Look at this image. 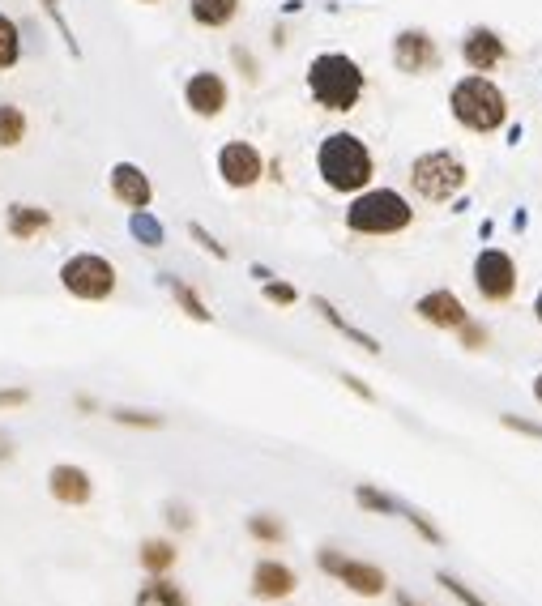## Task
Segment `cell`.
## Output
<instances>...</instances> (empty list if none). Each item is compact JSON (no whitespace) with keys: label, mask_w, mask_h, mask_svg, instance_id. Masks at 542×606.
Segmentation results:
<instances>
[{"label":"cell","mask_w":542,"mask_h":606,"mask_svg":"<svg viewBox=\"0 0 542 606\" xmlns=\"http://www.w3.org/2000/svg\"><path fill=\"white\" fill-rule=\"evenodd\" d=\"M316 171L333 193H363L372 184V150L355 133H329L316 150Z\"/></svg>","instance_id":"cell-1"},{"label":"cell","mask_w":542,"mask_h":606,"mask_svg":"<svg viewBox=\"0 0 542 606\" xmlns=\"http://www.w3.org/2000/svg\"><path fill=\"white\" fill-rule=\"evenodd\" d=\"M410 218L414 210L402 193H393V188H363L346 210V227L355 235H397L410 227Z\"/></svg>","instance_id":"cell-2"},{"label":"cell","mask_w":542,"mask_h":606,"mask_svg":"<svg viewBox=\"0 0 542 606\" xmlns=\"http://www.w3.org/2000/svg\"><path fill=\"white\" fill-rule=\"evenodd\" d=\"M308 90H312V99L321 103L325 111H350L359 103V94H363V73H359V65L350 56L325 52V56L312 60Z\"/></svg>","instance_id":"cell-3"},{"label":"cell","mask_w":542,"mask_h":606,"mask_svg":"<svg viewBox=\"0 0 542 606\" xmlns=\"http://www.w3.org/2000/svg\"><path fill=\"white\" fill-rule=\"evenodd\" d=\"M449 107H453V120L466 124L474 133H496L508 116L500 86H491L487 77H461L449 94Z\"/></svg>","instance_id":"cell-4"},{"label":"cell","mask_w":542,"mask_h":606,"mask_svg":"<svg viewBox=\"0 0 542 606\" xmlns=\"http://www.w3.org/2000/svg\"><path fill=\"white\" fill-rule=\"evenodd\" d=\"M410 184L423 201H449L453 193L466 188V163L449 150H432V154H419L410 167Z\"/></svg>","instance_id":"cell-5"},{"label":"cell","mask_w":542,"mask_h":606,"mask_svg":"<svg viewBox=\"0 0 542 606\" xmlns=\"http://www.w3.org/2000/svg\"><path fill=\"white\" fill-rule=\"evenodd\" d=\"M60 286L73 295V299H86V303H99L116 291V265L99 252H77L60 265Z\"/></svg>","instance_id":"cell-6"},{"label":"cell","mask_w":542,"mask_h":606,"mask_svg":"<svg viewBox=\"0 0 542 606\" xmlns=\"http://www.w3.org/2000/svg\"><path fill=\"white\" fill-rule=\"evenodd\" d=\"M316 568L329 572L338 585H346L350 594H363V598H380L389 589V577L380 572L376 564H363V560H350L342 551H316Z\"/></svg>","instance_id":"cell-7"},{"label":"cell","mask_w":542,"mask_h":606,"mask_svg":"<svg viewBox=\"0 0 542 606\" xmlns=\"http://www.w3.org/2000/svg\"><path fill=\"white\" fill-rule=\"evenodd\" d=\"M474 286L487 303H508L517 295V265L504 248H487L474 261Z\"/></svg>","instance_id":"cell-8"},{"label":"cell","mask_w":542,"mask_h":606,"mask_svg":"<svg viewBox=\"0 0 542 606\" xmlns=\"http://www.w3.org/2000/svg\"><path fill=\"white\" fill-rule=\"evenodd\" d=\"M355 500H359V508H368V513H385V517H402V521H410L414 530H419V538L436 542V547L444 542V534L436 530L432 521H427V517H419V513H414L410 504H402V500L385 496V491H380V487H368V483H363V487H355Z\"/></svg>","instance_id":"cell-9"},{"label":"cell","mask_w":542,"mask_h":606,"mask_svg":"<svg viewBox=\"0 0 542 606\" xmlns=\"http://www.w3.org/2000/svg\"><path fill=\"white\" fill-rule=\"evenodd\" d=\"M261 171H265V163H261V154L252 150L248 141H227V146L218 150V175L231 188H252L261 180Z\"/></svg>","instance_id":"cell-10"},{"label":"cell","mask_w":542,"mask_h":606,"mask_svg":"<svg viewBox=\"0 0 542 606\" xmlns=\"http://www.w3.org/2000/svg\"><path fill=\"white\" fill-rule=\"evenodd\" d=\"M393 60L402 73H427L440 65V47L432 35H423V30H402V35L393 39Z\"/></svg>","instance_id":"cell-11"},{"label":"cell","mask_w":542,"mask_h":606,"mask_svg":"<svg viewBox=\"0 0 542 606\" xmlns=\"http://www.w3.org/2000/svg\"><path fill=\"white\" fill-rule=\"evenodd\" d=\"M111 197H116L120 205H129V210H150L154 184L137 163H116L111 167Z\"/></svg>","instance_id":"cell-12"},{"label":"cell","mask_w":542,"mask_h":606,"mask_svg":"<svg viewBox=\"0 0 542 606\" xmlns=\"http://www.w3.org/2000/svg\"><path fill=\"white\" fill-rule=\"evenodd\" d=\"M414 312H419V321L436 325V329H461V325L470 321L466 303H461L453 291H432V295H423L419 303H414Z\"/></svg>","instance_id":"cell-13"},{"label":"cell","mask_w":542,"mask_h":606,"mask_svg":"<svg viewBox=\"0 0 542 606\" xmlns=\"http://www.w3.org/2000/svg\"><path fill=\"white\" fill-rule=\"evenodd\" d=\"M47 491H52V500H60V504L82 508L94 496V483H90V474L82 466H52V474H47Z\"/></svg>","instance_id":"cell-14"},{"label":"cell","mask_w":542,"mask_h":606,"mask_svg":"<svg viewBox=\"0 0 542 606\" xmlns=\"http://www.w3.org/2000/svg\"><path fill=\"white\" fill-rule=\"evenodd\" d=\"M184 103L197 111V116H218L227 107V82L218 73H193L184 86Z\"/></svg>","instance_id":"cell-15"},{"label":"cell","mask_w":542,"mask_h":606,"mask_svg":"<svg viewBox=\"0 0 542 606\" xmlns=\"http://www.w3.org/2000/svg\"><path fill=\"white\" fill-rule=\"evenodd\" d=\"M461 56H466L470 69L487 73V69H496L504 60V39L496 35V30H487V26H474L470 35L461 39Z\"/></svg>","instance_id":"cell-16"},{"label":"cell","mask_w":542,"mask_h":606,"mask_svg":"<svg viewBox=\"0 0 542 606\" xmlns=\"http://www.w3.org/2000/svg\"><path fill=\"white\" fill-rule=\"evenodd\" d=\"M295 585H299L295 568H286L278 560H257V568H252V594H257V598H274V602L291 598Z\"/></svg>","instance_id":"cell-17"},{"label":"cell","mask_w":542,"mask_h":606,"mask_svg":"<svg viewBox=\"0 0 542 606\" xmlns=\"http://www.w3.org/2000/svg\"><path fill=\"white\" fill-rule=\"evenodd\" d=\"M5 227H9V235L13 239H35V235H43L47 227H52V214L43 210V205H9V218H5Z\"/></svg>","instance_id":"cell-18"},{"label":"cell","mask_w":542,"mask_h":606,"mask_svg":"<svg viewBox=\"0 0 542 606\" xmlns=\"http://www.w3.org/2000/svg\"><path fill=\"white\" fill-rule=\"evenodd\" d=\"M312 303H316V312H321V316H325V321H329L333 329H338V333H342V338H350V342H355V346H363V350H368V355H380V342L372 338V333H363L359 325H350V321H346V316H342L338 308H333V303H329V299H312Z\"/></svg>","instance_id":"cell-19"},{"label":"cell","mask_w":542,"mask_h":606,"mask_svg":"<svg viewBox=\"0 0 542 606\" xmlns=\"http://www.w3.org/2000/svg\"><path fill=\"white\" fill-rule=\"evenodd\" d=\"M175 542H167V538H146L141 542V568L150 572V577H167V572L175 568Z\"/></svg>","instance_id":"cell-20"},{"label":"cell","mask_w":542,"mask_h":606,"mask_svg":"<svg viewBox=\"0 0 542 606\" xmlns=\"http://www.w3.org/2000/svg\"><path fill=\"white\" fill-rule=\"evenodd\" d=\"M163 282H167V291L175 295V303H180V308H184L188 316H193V321H201V325H210V321H214V312L205 308V299H201L188 282H180L175 274H163Z\"/></svg>","instance_id":"cell-21"},{"label":"cell","mask_w":542,"mask_h":606,"mask_svg":"<svg viewBox=\"0 0 542 606\" xmlns=\"http://www.w3.org/2000/svg\"><path fill=\"white\" fill-rule=\"evenodd\" d=\"M137 606H188L184 589L167 577H150V585L137 594Z\"/></svg>","instance_id":"cell-22"},{"label":"cell","mask_w":542,"mask_h":606,"mask_svg":"<svg viewBox=\"0 0 542 606\" xmlns=\"http://www.w3.org/2000/svg\"><path fill=\"white\" fill-rule=\"evenodd\" d=\"M188 9H193V22L201 26H227L239 13V0H188Z\"/></svg>","instance_id":"cell-23"},{"label":"cell","mask_w":542,"mask_h":606,"mask_svg":"<svg viewBox=\"0 0 542 606\" xmlns=\"http://www.w3.org/2000/svg\"><path fill=\"white\" fill-rule=\"evenodd\" d=\"M26 141V111L13 103H0V150H13Z\"/></svg>","instance_id":"cell-24"},{"label":"cell","mask_w":542,"mask_h":606,"mask_svg":"<svg viewBox=\"0 0 542 606\" xmlns=\"http://www.w3.org/2000/svg\"><path fill=\"white\" fill-rule=\"evenodd\" d=\"M18 56H22V35H18V22L0 13V73L18 65Z\"/></svg>","instance_id":"cell-25"},{"label":"cell","mask_w":542,"mask_h":606,"mask_svg":"<svg viewBox=\"0 0 542 606\" xmlns=\"http://www.w3.org/2000/svg\"><path fill=\"white\" fill-rule=\"evenodd\" d=\"M129 231L141 239V244H146V248H158V244H163V222H158L150 210H133V218H129Z\"/></svg>","instance_id":"cell-26"},{"label":"cell","mask_w":542,"mask_h":606,"mask_svg":"<svg viewBox=\"0 0 542 606\" xmlns=\"http://www.w3.org/2000/svg\"><path fill=\"white\" fill-rule=\"evenodd\" d=\"M111 419H116L120 427H141V432H158L163 427V414H150V410H111Z\"/></svg>","instance_id":"cell-27"},{"label":"cell","mask_w":542,"mask_h":606,"mask_svg":"<svg viewBox=\"0 0 542 606\" xmlns=\"http://www.w3.org/2000/svg\"><path fill=\"white\" fill-rule=\"evenodd\" d=\"M39 5H43L47 18L56 22V30H60V39H65L69 52H73V56H82V47H77V39H73V26L65 22V9H60V0H39Z\"/></svg>","instance_id":"cell-28"},{"label":"cell","mask_w":542,"mask_h":606,"mask_svg":"<svg viewBox=\"0 0 542 606\" xmlns=\"http://www.w3.org/2000/svg\"><path fill=\"white\" fill-rule=\"evenodd\" d=\"M248 534L261 538V542H282V538H286V530H282L278 517H252V521H248Z\"/></svg>","instance_id":"cell-29"},{"label":"cell","mask_w":542,"mask_h":606,"mask_svg":"<svg viewBox=\"0 0 542 606\" xmlns=\"http://www.w3.org/2000/svg\"><path fill=\"white\" fill-rule=\"evenodd\" d=\"M188 235H193V239H197V244H201L205 252H210V257H218V261H222V257H227V248H222V244H218V239H214L210 231H205V227H201V222H193V227H188Z\"/></svg>","instance_id":"cell-30"},{"label":"cell","mask_w":542,"mask_h":606,"mask_svg":"<svg viewBox=\"0 0 542 606\" xmlns=\"http://www.w3.org/2000/svg\"><path fill=\"white\" fill-rule=\"evenodd\" d=\"M265 299H269V303H282V308H286V303H295V286L269 278V282H265Z\"/></svg>","instance_id":"cell-31"},{"label":"cell","mask_w":542,"mask_h":606,"mask_svg":"<svg viewBox=\"0 0 542 606\" xmlns=\"http://www.w3.org/2000/svg\"><path fill=\"white\" fill-rule=\"evenodd\" d=\"M30 402V393L26 389H0V410H18Z\"/></svg>","instance_id":"cell-32"},{"label":"cell","mask_w":542,"mask_h":606,"mask_svg":"<svg viewBox=\"0 0 542 606\" xmlns=\"http://www.w3.org/2000/svg\"><path fill=\"white\" fill-rule=\"evenodd\" d=\"M167 521L175 525V530H188V525H193V513H188L184 504H167Z\"/></svg>","instance_id":"cell-33"},{"label":"cell","mask_w":542,"mask_h":606,"mask_svg":"<svg viewBox=\"0 0 542 606\" xmlns=\"http://www.w3.org/2000/svg\"><path fill=\"white\" fill-rule=\"evenodd\" d=\"M504 427H513V432H521V436H534V440H542V427H538V423L513 419V414H504Z\"/></svg>","instance_id":"cell-34"},{"label":"cell","mask_w":542,"mask_h":606,"mask_svg":"<svg viewBox=\"0 0 542 606\" xmlns=\"http://www.w3.org/2000/svg\"><path fill=\"white\" fill-rule=\"evenodd\" d=\"M461 342H466L470 350H478V346H483V342H487V333H483V329H478L474 321H466V325H461Z\"/></svg>","instance_id":"cell-35"},{"label":"cell","mask_w":542,"mask_h":606,"mask_svg":"<svg viewBox=\"0 0 542 606\" xmlns=\"http://www.w3.org/2000/svg\"><path fill=\"white\" fill-rule=\"evenodd\" d=\"M13 457V440L5 436V432H0V461H9Z\"/></svg>","instance_id":"cell-36"},{"label":"cell","mask_w":542,"mask_h":606,"mask_svg":"<svg viewBox=\"0 0 542 606\" xmlns=\"http://www.w3.org/2000/svg\"><path fill=\"white\" fill-rule=\"evenodd\" d=\"M397 606H419V602H414V598L406 594V589H397Z\"/></svg>","instance_id":"cell-37"},{"label":"cell","mask_w":542,"mask_h":606,"mask_svg":"<svg viewBox=\"0 0 542 606\" xmlns=\"http://www.w3.org/2000/svg\"><path fill=\"white\" fill-rule=\"evenodd\" d=\"M534 397H538V402H542V376H534Z\"/></svg>","instance_id":"cell-38"},{"label":"cell","mask_w":542,"mask_h":606,"mask_svg":"<svg viewBox=\"0 0 542 606\" xmlns=\"http://www.w3.org/2000/svg\"><path fill=\"white\" fill-rule=\"evenodd\" d=\"M534 312H538V321H542V295H538V303H534Z\"/></svg>","instance_id":"cell-39"},{"label":"cell","mask_w":542,"mask_h":606,"mask_svg":"<svg viewBox=\"0 0 542 606\" xmlns=\"http://www.w3.org/2000/svg\"><path fill=\"white\" fill-rule=\"evenodd\" d=\"M141 5H154V0H141Z\"/></svg>","instance_id":"cell-40"}]
</instances>
